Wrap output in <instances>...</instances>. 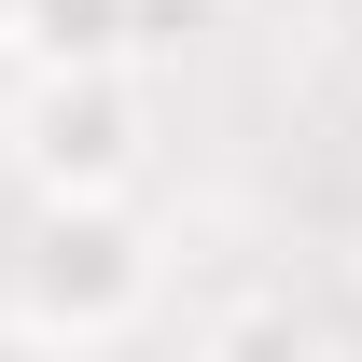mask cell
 <instances>
[{"label":"cell","instance_id":"1","mask_svg":"<svg viewBox=\"0 0 362 362\" xmlns=\"http://www.w3.org/2000/svg\"><path fill=\"white\" fill-rule=\"evenodd\" d=\"M168 307V251L139 223V195H28L14 223V279H0V320L14 334H56V349H112Z\"/></svg>","mask_w":362,"mask_h":362},{"label":"cell","instance_id":"2","mask_svg":"<svg viewBox=\"0 0 362 362\" xmlns=\"http://www.w3.org/2000/svg\"><path fill=\"white\" fill-rule=\"evenodd\" d=\"M0 153H14L28 195H139V168H153L139 56H28V84L0 112Z\"/></svg>","mask_w":362,"mask_h":362},{"label":"cell","instance_id":"3","mask_svg":"<svg viewBox=\"0 0 362 362\" xmlns=\"http://www.w3.org/2000/svg\"><path fill=\"white\" fill-rule=\"evenodd\" d=\"M195 14L209 0H14V56H168L195 42Z\"/></svg>","mask_w":362,"mask_h":362},{"label":"cell","instance_id":"4","mask_svg":"<svg viewBox=\"0 0 362 362\" xmlns=\"http://www.w3.org/2000/svg\"><path fill=\"white\" fill-rule=\"evenodd\" d=\"M0 28H14V0H0Z\"/></svg>","mask_w":362,"mask_h":362}]
</instances>
